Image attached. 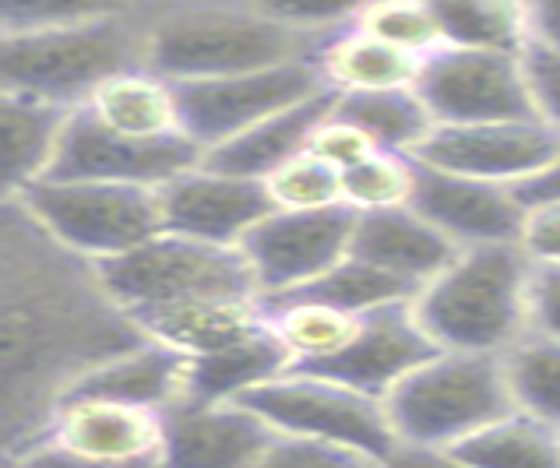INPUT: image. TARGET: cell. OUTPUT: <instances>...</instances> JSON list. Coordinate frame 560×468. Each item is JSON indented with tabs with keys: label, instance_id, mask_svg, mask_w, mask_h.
<instances>
[{
	"label": "cell",
	"instance_id": "28",
	"mask_svg": "<svg viewBox=\"0 0 560 468\" xmlns=\"http://www.w3.org/2000/svg\"><path fill=\"white\" fill-rule=\"evenodd\" d=\"M438 19L444 28V46L487 54L522 57L533 43V4H501V0H444Z\"/></svg>",
	"mask_w": 560,
	"mask_h": 468
},
{
	"label": "cell",
	"instance_id": "9",
	"mask_svg": "<svg viewBox=\"0 0 560 468\" xmlns=\"http://www.w3.org/2000/svg\"><path fill=\"white\" fill-rule=\"evenodd\" d=\"M357 212L346 204L325 212H271L244 236L240 254L261 300L293 296L349 257Z\"/></svg>",
	"mask_w": 560,
	"mask_h": 468
},
{
	"label": "cell",
	"instance_id": "2",
	"mask_svg": "<svg viewBox=\"0 0 560 468\" xmlns=\"http://www.w3.org/2000/svg\"><path fill=\"white\" fill-rule=\"evenodd\" d=\"M529 279L522 244L469 247L416 293L412 314L441 352L504 356L529 335Z\"/></svg>",
	"mask_w": 560,
	"mask_h": 468
},
{
	"label": "cell",
	"instance_id": "36",
	"mask_svg": "<svg viewBox=\"0 0 560 468\" xmlns=\"http://www.w3.org/2000/svg\"><path fill=\"white\" fill-rule=\"evenodd\" d=\"M522 68L539 120H547L553 131H560V50H550V46L533 39L522 54Z\"/></svg>",
	"mask_w": 560,
	"mask_h": 468
},
{
	"label": "cell",
	"instance_id": "10",
	"mask_svg": "<svg viewBox=\"0 0 560 468\" xmlns=\"http://www.w3.org/2000/svg\"><path fill=\"white\" fill-rule=\"evenodd\" d=\"M317 92H328L317 63H285V68L215 78V82H184L177 85V100L184 134L208 152L282 109L314 100Z\"/></svg>",
	"mask_w": 560,
	"mask_h": 468
},
{
	"label": "cell",
	"instance_id": "4",
	"mask_svg": "<svg viewBox=\"0 0 560 468\" xmlns=\"http://www.w3.org/2000/svg\"><path fill=\"white\" fill-rule=\"evenodd\" d=\"M398 444L452 451L515 412L504 356L438 352L384 398Z\"/></svg>",
	"mask_w": 560,
	"mask_h": 468
},
{
	"label": "cell",
	"instance_id": "32",
	"mask_svg": "<svg viewBox=\"0 0 560 468\" xmlns=\"http://www.w3.org/2000/svg\"><path fill=\"white\" fill-rule=\"evenodd\" d=\"M353 25L366 36L395 46L409 57L427 60L444 46V28L434 4L420 0H388V4H366L353 11Z\"/></svg>",
	"mask_w": 560,
	"mask_h": 468
},
{
	"label": "cell",
	"instance_id": "17",
	"mask_svg": "<svg viewBox=\"0 0 560 468\" xmlns=\"http://www.w3.org/2000/svg\"><path fill=\"white\" fill-rule=\"evenodd\" d=\"M438 352L441 349L430 342L420 320H416L412 303H406V306H388V311L366 314L357 342L339 360L322 370H303V374L331 377L384 401L416 366H423Z\"/></svg>",
	"mask_w": 560,
	"mask_h": 468
},
{
	"label": "cell",
	"instance_id": "20",
	"mask_svg": "<svg viewBox=\"0 0 560 468\" xmlns=\"http://www.w3.org/2000/svg\"><path fill=\"white\" fill-rule=\"evenodd\" d=\"M187 363L190 360H184L180 352L141 338L138 346L82 370V374L71 381L68 391L120 401V406H135V409L170 412L184 406Z\"/></svg>",
	"mask_w": 560,
	"mask_h": 468
},
{
	"label": "cell",
	"instance_id": "7",
	"mask_svg": "<svg viewBox=\"0 0 560 468\" xmlns=\"http://www.w3.org/2000/svg\"><path fill=\"white\" fill-rule=\"evenodd\" d=\"M22 204L46 236L92 261V268L131 254L163 233V208L152 187L39 180Z\"/></svg>",
	"mask_w": 560,
	"mask_h": 468
},
{
	"label": "cell",
	"instance_id": "24",
	"mask_svg": "<svg viewBox=\"0 0 560 468\" xmlns=\"http://www.w3.org/2000/svg\"><path fill=\"white\" fill-rule=\"evenodd\" d=\"M317 74H322L325 89L339 100V95H371V92H398L416 89L423 60L409 57L395 46L366 36L353 25V14L342 28H335L317 50Z\"/></svg>",
	"mask_w": 560,
	"mask_h": 468
},
{
	"label": "cell",
	"instance_id": "11",
	"mask_svg": "<svg viewBox=\"0 0 560 468\" xmlns=\"http://www.w3.org/2000/svg\"><path fill=\"white\" fill-rule=\"evenodd\" d=\"M201 149L190 138L170 141H131L95 124L78 106L71 109L63 134L57 141L54 163L46 180L63 184H124V187H152L159 190L173 176L195 169L201 163Z\"/></svg>",
	"mask_w": 560,
	"mask_h": 468
},
{
	"label": "cell",
	"instance_id": "43",
	"mask_svg": "<svg viewBox=\"0 0 560 468\" xmlns=\"http://www.w3.org/2000/svg\"><path fill=\"white\" fill-rule=\"evenodd\" d=\"M515 194L522 198L525 208H529V204H542V201H560V159L542 176H536L533 184L518 187Z\"/></svg>",
	"mask_w": 560,
	"mask_h": 468
},
{
	"label": "cell",
	"instance_id": "13",
	"mask_svg": "<svg viewBox=\"0 0 560 468\" xmlns=\"http://www.w3.org/2000/svg\"><path fill=\"white\" fill-rule=\"evenodd\" d=\"M163 230L212 247H240L244 236L276 208L261 180H244L198 163L159 187Z\"/></svg>",
	"mask_w": 560,
	"mask_h": 468
},
{
	"label": "cell",
	"instance_id": "6",
	"mask_svg": "<svg viewBox=\"0 0 560 468\" xmlns=\"http://www.w3.org/2000/svg\"><path fill=\"white\" fill-rule=\"evenodd\" d=\"M92 271L106 300L127 317L201 296H258L240 247H212L166 230Z\"/></svg>",
	"mask_w": 560,
	"mask_h": 468
},
{
	"label": "cell",
	"instance_id": "19",
	"mask_svg": "<svg viewBox=\"0 0 560 468\" xmlns=\"http://www.w3.org/2000/svg\"><path fill=\"white\" fill-rule=\"evenodd\" d=\"M349 254L388 271V276L420 293L427 282H434L455 261L458 247L441 230H434L420 212L395 208V212L357 215L353 250Z\"/></svg>",
	"mask_w": 560,
	"mask_h": 468
},
{
	"label": "cell",
	"instance_id": "31",
	"mask_svg": "<svg viewBox=\"0 0 560 468\" xmlns=\"http://www.w3.org/2000/svg\"><path fill=\"white\" fill-rule=\"evenodd\" d=\"M293 296H311V300H322L328 306H339L346 314H377V311H388V306H406L416 300V289L398 282L388 271H381L374 265L360 261V257H342L328 276H322L314 285L300 289Z\"/></svg>",
	"mask_w": 560,
	"mask_h": 468
},
{
	"label": "cell",
	"instance_id": "22",
	"mask_svg": "<svg viewBox=\"0 0 560 468\" xmlns=\"http://www.w3.org/2000/svg\"><path fill=\"white\" fill-rule=\"evenodd\" d=\"M71 109L0 89V201L25 198L46 180Z\"/></svg>",
	"mask_w": 560,
	"mask_h": 468
},
{
	"label": "cell",
	"instance_id": "38",
	"mask_svg": "<svg viewBox=\"0 0 560 468\" xmlns=\"http://www.w3.org/2000/svg\"><path fill=\"white\" fill-rule=\"evenodd\" d=\"M250 468H366V465L349 455H339V451L279 437Z\"/></svg>",
	"mask_w": 560,
	"mask_h": 468
},
{
	"label": "cell",
	"instance_id": "30",
	"mask_svg": "<svg viewBox=\"0 0 560 468\" xmlns=\"http://www.w3.org/2000/svg\"><path fill=\"white\" fill-rule=\"evenodd\" d=\"M504 374L515 409L560 433V342L529 331L504 352Z\"/></svg>",
	"mask_w": 560,
	"mask_h": 468
},
{
	"label": "cell",
	"instance_id": "44",
	"mask_svg": "<svg viewBox=\"0 0 560 468\" xmlns=\"http://www.w3.org/2000/svg\"><path fill=\"white\" fill-rule=\"evenodd\" d=\"M0 468H25V458H22V455H8V451H0Z\"/></svg>",
	"mask_w": 560,
	"mask_h": 468
},
{
	"label": "cell",
	"instance_id": "21",
	"mask_svg": "<svg viewBox=\"0 0 560 468\" xmlns=\"http://www.w3.org/2000/svg\"><path fill=\"white\" fill-rule=\"evenodd\" d=\"M331 109H335V95L317 92L314 100L300 103L293 109H282L261 124H254L250 131L230 138L226 144H219V149H208L201 155V163L208 169L265 184L271 173L282 169L285 163H293L296 155H303L311 149L314 131L322 127V120Z\"/></svg>",
	"mask_w": 560,
	"mask_h": 468
},
{
	"label": "cell",
	"instance_id": "27",
	"mask_svg": "<svg viewBox=\"0 0 560 468\" xmlns=\"http://www.w3.org/2000/svg\"><path fill=\"white\" fill-rule=\"evenodd\" d=\"M335 113L346 117L349 124H357L381 152H395L409 159H416V152L423 149L427 138L438 127L423 100L416 95V89L339 95L335 100Z\"/></svg>",
	"mask_w": 560,
	"mask_h": 468
},
{
	"label": "cell",
	"instance_id": "35",
	"mask_svg": "<svg viewBox=\"0 0 560 468\" xmlns=\"http://www.w3.org/2000/svg\"><path fill=\"white\" fill-rule=\"evenodd\" d=\"M311 155H317L322 163H328L335 173H349L353 166H360V163H366L371 155H377L381 149L377 144L366 138L357 124H349L346 117H339V113H328V117L322 120V127L314 131V138H311V149H307Z\"/></svg>",
	"mask_w": 560,
	"mask_h": 468
},
{
	"label": "cell",
	"instance_id": "41",
	"mask_svg": "<svg viewBox=\"0 0 560 468\" xmlns=\"http://www.w3.org/2000/svg\"><path fill=\"white\" fill-rule=\"evenodd\" d=\"M25 468H163L159 461L152 465H114V461H92V458H78V455H68V451H60L54 444L39 441L36 447L25 451Z\"/></svg>",
	"mask_w": 560,
	"mask_h": 468
},
{
	"label": "cell",
	"instance_id": "15",
	"mask_svg": "<svg viewBox=\"0 0 560 468\" xmlns=\"http://www.w3.org/2000/svg\"><path fill=\"white\" fill-rule=\"evenodd\" d=\"M163 437H166V412L63 391L43 441L68 451V455L92 458V461L163 465Z\"/></svg>",
	"mask_w": 560,
	"mask_h": 468
},
{
	"label": "cell",
	"instance_id": "25",
	"mask_svg": "<svg viewBox=\"0 0 560 468\" xmlns=\"http://www.w3.org/2000/svg\"><path fill=\"white\" fill-rule=\"evenodd\" d=\"M285 370H290V356L265 320V328L254 335L187 363L184 406H230L282 377Z\"/></svg>",
	"mask_w": 560,
	"mask_h": 468
},
{
	"label": "cell",
	"instance_id": "29",
	"mask_svg": "<svg viewBox=\"0 0 560 468\" xmlns=\"http://www.w3.org/2000/svg\"><path fill=\"white\" fill-rule=\"evenodd\" d=\"M452 451L469 468H560V433L518 409Z\"/></svg>",
	"mask_w": 560,
	"mask_h": 468
},
{
	"label": "cell",
	"instance_id": "16",
	"mask_svg": "<svg viewBox=\"0 0 560 468\" xmlns=\"http://www.w3.org/2000/svg\"><path fill=\"white\" fill-rule=\"evenodd\" d=\"M279 441L247 406H177L166 412L163 468H250Z\"/></svg>",
	"mask_w": 560,
	"mask_h": 468
},
{
	"label": "cell",
	"instance_id": "3",
	"mask_svg": "<svg viewBox=\"0 0 560 468\" xmlns=\"http://www.w3.org/2000/svg\"><path fill=\"white\" fill-rule=\"evenodd\" d=\"M145 68V32L114 8L28 32H0V89L78 109L114 74Z\"/></svg>",
	"mask_w": 560,
	"mask_h": 468
},
{
	"label": "cell",
	"instance_id": "39",
	"mask_svg": "<svg viewBox=\"0 0 560 468\" xmlns=\"http://www.w3.org/2000/svg\"><path fill=\"white\" fill-rule=\"evenodd\" d=\"M529 331L560 342V265H533Z\"/></svg>",
	"mask_w": 560,
	"mask_h": 468
},
{
	"label": "cell",
	"instance_id": "33",
	"mask_svg": "<svg viewBox=\"0 0 560 468\" xmlns=\"http://www.w3.org/2000/svg\"><path fill=\"white\" fill-rule=\"evenodd\" d=\"M416 190V159L377 152L366 163L342 173V204L357 215L409 208Z\"/></svg>",
	"mask_w": 560,
	"mask_h": 468
},
{
	"label": "cell",
	"instance_id": "12",
	"mask_svg": "<svg viewBox=\"0 0 560 468\" xmlns=\"http://www.w3.org/2000/svg\"><path fill=\"white\" fill-rule=\"evenodd\" d=\"M560 159V131L547 120H498L469 127H434V134L416 152V163L472 176L518 190L533 184Z\"/></svg>",
	"mask_w": 560,
	"mask_h": 468
},
{
	"label": "cell",
	"instance_id": "26",
	"mask_svg": "<svg viewBox=\"0 0 560 468\" xmlns=\"http://www.w3.org/2000/svg\"><path fill=\"white\" fill-rule=\"evenodd\" d=\"M265 314L268 328L276 331L285 356H290V370H322L335 363L357 342L363 325V317L311 296L265 300Z\"/></svg>",
	"mask_w": 560,
	"mask_h": 468
},
{
	"label": "cell",
	"instance_id": "37",
	"mask_svg": "<svg viewBox=\"0 0 560 468\" xmlns=\"http://www.w3.org/2000/svg\"><path fill=\"white\" fill-rule=\"evenodd\" d=\"M518 244L533 265H560V201L529 204Z\"/></svg>",
	"mask_w": 560,
	"mask_h": 468
},
{
	"label": "cell",
	"instance_id": "1",
	"mask_svg": "<svg viewBox=\"0 0 560 468\" xmlns=\"http://www.w3.org/2000/svg\"><path fill=\"white\" fill-rule=\"evenodd\" d=\"M331 14L290 8H180L145 28V68L173 85L314 63Z\"/></svg>",
	"mask_w": 560,
	"mask_h": 468
},
{
	"label": "cell",
	"instance_id": "34",
	"mask_svg": "<svg viewBox=\"0 0 560 468\" xmlns=\"http://www.w3.org/2000/svg\"><path fill=\"white\" fill-rule=\"evenodd\" d=\"M265 190L276 212H325L342 204V176L311 152L271 173Z\"/></svg>",
	"mask_w": 560,
	"mask_h": 468
},
{
	"label": "cell",
	"instance_id": "14",
	"mask_svg": "<svg viewBox=\"0 0 560 468\" xmlns=\"http://www.w3.org/2000/svg\"><path fill=\"white\" fill-rule=\"evenodd\" d=\"M412 212H420L458 250L518 244L529 208L511 187L472 180V176L441 173L416 163Z\"/></svg>",
	"mask_w": 560,
	"mask_h": 468
},
{
	"label": "cell",
	"instance_id": "42",
	"mask_svg": "<svg viewBox=\"0 0 560 468\" xmlns=\"http://www.w3.org/2000/svg\"><path fill=\"white\" fill-rule=\"evenodd\" d=\"M533 39L560 50V0H547V4H533Z\"/></svg>",
	"mask_w": 560,
	"mask_h": 468
},
{
	"label": "cell",
	"instance_id": "5",
	"mask_svg": "<svg viewBox=\"0 0 560 468\" xmlns=\"http://www.w3.org/2000/svg\"><path fill=\"white\" fill-rule=\"evenodd\" d=\"M240 406L261 416L279 437L339 451L366 468L398 447L395 426L381 398L322 374L285 370L282 377L240 398Z\"/></svg>",
	"mask_w": 560,
	"mask_h": 468
},
{
	"label": "cell",
	"instance_id": "8",
	"mask_svg": "<svg viewBox=\"0 0 560 468\" xmlns=\"http://www.w3.org/2000/svg\"><path fill=\"white\" fill-rule=\"evenodd\" d=\"M416 95L423 100L438 127H469L498 120H539L522 57L441 46L430 54L416 78Z\"/></svg>",
	"mask_w": 560,
	"mask_h": 468
},
{
	"label": "cell",
	"instance_id": "23",
	"mask_svg": "<svg viewBox=\"0 0 560 468\" xmlns=\"http://www.w3.org/2000/svg\"><path fill=\"white\" fill-rule=\"evenodd\" d=\"M82 109L100 127H106V131L131 141L187 138L177 85L152 74L149 68L114 74L89 95V103Z\"/></svg>",
	"mask_w": 560,
	"mask_h": 468
},
{
	"label": "cell",
	"instance_id": "18",
	"mask_svg": "<svg viewBox=\"0 0 560 468\" xmlns=\"http://www.w3.org/2000/svg\"><path fill=\"white\" fill-rule=\"evenodd\" d=\"M127 320L149 342L180 352L184 360H201L265 328L268 314L261 296H201Z\"/></svg>",
	"mask_w": 560,
	"mask_h": 468
},
{
	"label": "cell",
	"instance_id": "40",
	"mask_svg": "<svg viewBox=\"0 0 560 468\" xmlns=\"http://www.w3.org/2000/svg\"><path fill=\"white\" fill-rule=\"evenodd\" d=\"M371 468H469L455 451L444 447H420V444H398L388 458H381Z\"/></svg>",
	"mask_w": 560,
	"mask_h": 468
}]
</instances>
